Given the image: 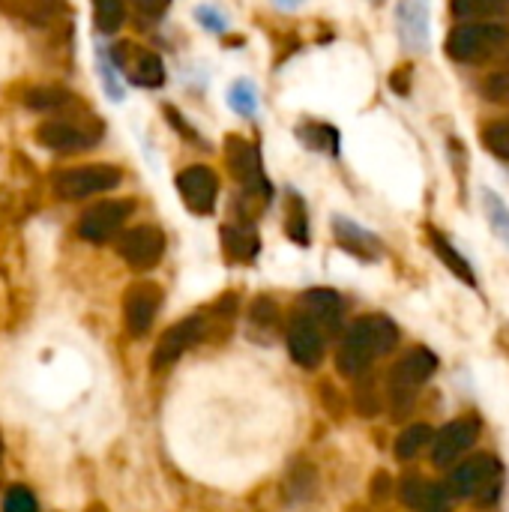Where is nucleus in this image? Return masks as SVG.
I'll use <instances>...</instances> for the list:
<instances>
[{"instance_id": "40", "label": "nucleus", "mask_w": 509, "mask_h": 512, "mask_svg": "<svg viewBox=\"0 0 509 512\" xmlns=\"http://www.w3.org/2000/svg\"><path fill=\"white\" fill-rule=\"evenodd\" d=\"M411 75H414V66H411V63L396 66V72L390 75V87H393L399 96H408V93H411Z\"/></svg>"}, {"instance_id": "9", "label": "nucleus", "mask_w": 509, "mask_h": 512, "mask_svg": "<svg viewBox=\"0 0 509 512\" xmlns=\"http://www.w3.org/2000/svg\"><path fill=\"white\" fill-rule=\"evenodd\" d=\"M135 213L132 198H114V201H99L87 207L78 219V237L87 243H108L111 237L120 234L126 219Z\"/></svg>"}, {"instance_id": "4", "label": "nucleus", "mask_w": 509, "mask_h": 512, "mask_svg": "<svg viewBox=\"0 0 509 512\" xmlns=\"http://www.w3.org/2000/svg\"><path fill=\"white\" fill-rule=\"evenodd\" d=\"M102 138V120L93 117L90 111H57L54 117L42 120L36 126V141L51 150V153H81V150H90L96 147Z\"/></svg>"}, {"instance_id": "42", "label": "nucleus", "mask_w": 509, "mask_h": 512, "mask_svg": "<svg viewBox=\"0 0 509 512\" xmlns=\"http://www.w3.org/2000/svg\"><path fill=\"white\" fill-rule=\"evenodd\" d=\"M390 489H393V480L387 477V474H378L375 480H372V498H387L390 495Z\"/></svg>"}, {"instance_id": "23", "label": "nucleus", "mask_w": 509, "mask_h": 512, "mask_svg": "<svg viewBox=\"0 0 509 512\" xmlns=\"http://www.w3.org/2000/svg\"><path fill=\"white\" fill-rule=\"evenodd\" d=\"M24 105L33 111H42V114H57V111H66L75 105V93H69L66 87H57V84H39L24 93Z\"/></svg>"}, {"instance_id": "34", "label": "nucleus", "mask_w": 509, "mask_h": 512, "mask_svg": "<svg viewBox=\"0 0 509 512\" xmlns=\"http://www.w3.org/2000/svg\"><path fill=\"white\" fill-rule=\"evenodd\" d=\"M96 60H99V75H102V84H105L108 99L120 102V99H123V84L117 81V69H114V63H111V57H108V48H99V51H96Z\"/></svg>"}, {"instance_id": "44", "label": "nucleus", "mask_w": 509, "mask_h": 512, "mask_svg": "<svg viewBox=\"0 0 509 512\" xmlns=\"http://www.w3.org/2000/svg\"><path fill=\"white\" fill-rule=\"evenodd\" d=\"M87 512H105V507H102V504H93Z\"/></svg>"}, {"instance_id": "15", "label": "nucleus", "mask_w": 509, "mask_h": 512, "mask_svg": "<svg viewBox=\"0 0 509 512\" xmlns=\"http://www.w3.org/2000/svg\"><path fill=\"white\" fill-rule=\"evenodd\" d=\"M303 318H309L324 336H336L345 318V300L342 294L330 291V288H312L300 297V312Z\"/></svg>"}, {"instance_id": "36", "label": "nucleus", "mask_w": 509, "mask_h": 512, "mask_svg": "<svg viewBox=\"0 0 509 512\" xmlns=\"http://www.w3.org/2000/svg\"><path fill=\"white\" fill-rule=\"evenodd\" d=\"M3 512H39V507H36V498L30 495V489L12 486L3 498Z\"/></svg>"}, {"instance_id": "16", "label": "nucleus", "mask_w": 509, "mask_h": 512, "mask_svg": "<svg viewBox=\"0 0 509 512\" xmlns=\"http://www.w3.org/2000/svg\"><path fill=\"white\" fill-rule=\"evenodd\" d=\"M324 351H327V336L303 315H294L291 318V327H288V354L297 366L303 369H318L321 360H324Z\"/></svg>"}, {"instance_id": "7", "label": "nucleus", "mask_w": 509, "mask_h": 512, "mask_svg": "<svg viewBox=\"0 0 509 512\" xmlns=\"http://www.w3.org/2000/svg\"><path fill=\"white\" fill-rule=\"evenodd\" d=\"M123 180V171L108 162H93V165H78V168H63L51 177V189L63 201H81L108 189H117Z\"/></svg>"}, {"instance_id": "21", "label": "nucleus", "mask_w": 509, "mask_h": 512, "mask_svg": "<svg viewBox=\"0 0 509 512\" xmlns=\"http://www.w3.org/2000/svg\"><path fill=\"white\" fill-rule=\"evenodd\" d=\"M429 243H432V249H435V255L441 258V264L459 279V282H465V285H471V288H477V273H474V267H471V261L450 243V237H444L438 228H429Z\"/></svg>"}, {"instance_id": "5", "label": "nucleus", "mask_w": 509, "mask_h": 512, "mask_svg": "<svg viewBox=\"0 0 509 512\" xmlns=\"http://www.w3.org/2000/svg\"><path fill=\"white\" fill-rule=\"evenodd\" d=\"M501 480H504L501 459L492 453H474L471 459L453 468L447 486L456 498H468L477 507H492L501 498Z\"/></svg>"}, {"instance_id": "17", "label": "nucleus", "mask_w": 509, "mask_h": 512, "mask_svg": "<svg viewBox=\"0 0 509 512\" xmlns=\"http://www.w3.org/2000/svg\"><path fill=\"white\" fill-rule=\"evenodd\" d=\"M0 9L30 27H57L72 15L66 0H0Z\"/></svg>"}, {"instance_id": "11", "label": "nucleus", "mask_w": 509, "mask_h": 512, "mask_svg": "<svg viewBox=\"0 0 509 512\" xmlns=\"http://www.w3.org/2000/svg\"><path fill=\"white\" fill-rule=\"evenodd\" d=\"M480 438V420L474 414H465L453 423H447L441 432L432 438V465L435 468H450L456 465Z\"/></svg>"}, {"instance_id": "35", "label": "nucleus", "mask_w": 509, "mask_h": 512, "mask_svg": "<svg viewBox=\"0 0 509 512\" xmlns=\"http://www.w3.org/2000/svg\"><path fill=\"white\" fill-rule=\"evenodd\" d=\"M249 321L258 324V327H276L279 321V306L270 300V297H258L249 309Z\"/></svg>"}, {"instance_id": "24", "label": "nucleus", "mask_w": 509, "mask_h": 512, "mask_svg": "<svg viewBox=\"0 0 509 512\" xmlns=\"http://www.w3.org/2000/svg\"><path fill=\"white\" fill-rule=\"evenodd\" d=\"M459 21H498L509 12V0H450Z\"/></svg>"}, {"instance_id": "8", "label": "nucleus", "mask_w": 509, "mask_h": 512, "mask_svg": "<svg viewBox=\"0 0 509 512\" xmlns=\"http://www.w3.org/2000/svg\"><path fill=\"white\" fill-rule=\"evenodd\" d=\"M108 57L120 75H126L135 87H162L165 84V63L156 51L141 48L138 42H117L108 48Z\"/></svg>"}, {"instance_id": "12", "label": "nucleus", "mask_w": 509, "mask_h": 512, "mask_svg": "<svg viewBox=\"0 0 509 512\" xmlns=\"http://www.w3.org/2000/svg\"><path fill=\"white\" fill-rule=\"evenodd\" d=\"M117 252L132 270H150L165 255V234L156 225H135L123 231V237L117 240Z\"/></svg>"}, {"instance_id": "32", "label": "nucleus", "mask_w": 509, "mask_h": 512, "mask_svg": "<svg viewBox=\"0 0 509 512\" xmlns=\"http://www.w3.org/2000/svg\"><path fill=\"white\" fill-rule=\"evenodd\" d=\"M228 105H231L237 114L252 117V114L258 111V90H255V84H252L249 78L234 81L231 90H228Z\"/></svg>"}, {"instance_id": "26", "label": "nucleus", "mask_w": 509, "mask_h": 512, "mask_svg": "<svg viewBox=\"0 0 509 512\" xmlns=\"http://www.w3.org/2000/svg\"><path fill=\"white\" fill-rule=\"evenodd\" d=\"M285 234H288L297 246H309V213H306V201H303L297 192H288Z\"/></svg>"}, {"instance_id": "19", "label": "nucleus", "mask_w": 509, "mask_h": 512, "mask_svg": "<svg viewBox=\"0 0 509 512\" xmlns=\"http://www.w3.org/2000/svg\"><path fill=\"white\" fill-rule=\"evenodd\" d=\"M333 234H336V243L360 261L372 264V261H381V255H384V243L369 228L357 225L354 219L333 216Z\"/></svg>"}, {"instance_id": "13", "label": "nucleus", "mask_w": 509, "mask_h": 512, "mask_svg": "<svg viewBox=\"0 0 509 512\" xmlns=\"http://www.w3.org/2000/svg\"><path fill=\"white\" fill-rule=\"evenodd\" d=\"M177 192L195 216H210L219 198V177L207 165H189L177 174Z\"/></svg>"}, {"instance_id": "41", "label": "nucleus", "mask_w": 509, "mask_h": 512, "mask_svg": "<svg viewBox=\"0 0 509 512\" xmlns=\"http://www.w3.org/2000/svg\"><path fill=\"white\" fill-rule=\"evenodd\" d=\"M132 6L138 9L141 18H162L171 0H132Z\"/></svg>"}, {"instance_id": "39", "label": "nucleus", "mask_w": 509, "mask_h": 512, "mask_svg": "<svg viewBox=\"0 0 509 512\" xmlns=\"http://www.w3.org/2000/svg\"><path fill=\"white\" fill-rule=\"evenodd\" d=\"M195 15H198V21H201L207 30H213V33H225V15H222V12H216L213 6H198V9H195Z\"/></svg>"}, {"instance_id": "3", "label": "nucleus", "mask_w": 509, "mask_h": 512, "mask_svg": "<svg viewBox=\"0 0 509 512\" xmlns=\"http://www.w3.org/2000/svg\"><path fill=\"white\" fill-rule=\"evenodd\" d=\"M435 372H438V357L423 345L399 357V363L387 375V402L396 420H405L414 411L423 384H429Z\"/></svg>"}, {"instance_id": "18", "label": "nucleus", "mask_w": 509, "mask_h": 512, "mask_svg": "<svg viewBox=\"0 0 509 512\" xmlns=\"http://www.w3.org/2000/svg\"><path fill=\"white\" fill-rule=\"evenodd\" d=\"M396 30L408 51L429 48V0H399Z\"/></svg>"}, {"instance_id": "43", "label": "nucleus", "mask_w": 509, "mask_h": 512, "mask_svg": "<svg viewBox=\"0 0 509 512\" xmlns=\"http://www.w3.org/2000/svg\"><path fill=\"white\" fill-rule=\"evenodd\" d=\"M303 0H279V6H300Z\"/></svg>"}, {"instance_id": "27", "label": "nucleus", "mask_w": 509, "mask_h": 512, "mask_svg": "<svg viewBox=\"0 0 509 512\" xmlns=\"http://www.w3.org/2000/svg\"><path fill=\"white\" fill-rule=\"evenodd\" d=\"M480 141H483L486 153H492L495 159L509 162V114L507 117H498V120H489L480 129Z\"/></svg>"}, {"instance_id": "22", "label": "nucleus", "mask_w": 509, "mask_h": 512, "mask_svg": "<svg viewBox=\"0 0 509 512\" xmlns=\"http://www.w3.org/2000/svg\"><path fill=\"white\" fill-rule=\"evenodd\" d=\"M297 138L303 141V147L315 150V153H327V156H339L342 147V135L336 126L321 123V120H306L297 126Z\"/></svg>"}, {"instance_id": "45", "label": "nucleus", "mask_w": 509, "mask_h": 512, "mask_svg": "<svg viewBox=\"0 0 509 512\" xmlns=\"http://www.w3.org/2000/svg\"><path fill=\"white\" fill-rule=\"evenodd\" d=\"M0 459H3V441H0Z\"/></svg>"}, {"instance_id": "1", "label": "nucleus", "mask_w": 509, "mask_h": 512, "mask_svg": "<svg viewBox=\"0 0 509 512\" xmlns=\"http://www.w3.org/2000/svg\"><path fill=\"white\" fill-rule=\"evenodd\" d=\"M399 339H402V333L387 315H363V318H357L345 330L339 354H336L339 375H345V378L366 375L375 360H381V357H387L390 351L399 348Z\"/></svg>"}, {"instance_id": "2", "label": "nucleus", "mask_w": 509, "mask_h": 512, "mask_svg": "<svg viewBox=\"0 0 509 512\" xmlns=\"http://www.w3.org/2000/svg\"><path fill=\"white\" fill-rule=\"evenodd\" d=\"M447 54L456 63H504L509 60V24L498 21H462L447 36Z\"/></svg>"}, {"instance_id": "33", "label": "nucleus", "mask_w": 509, "mask_h": 512, "mask_svg": "<svg viewBox=\"0 0 509 512\" xmlns=\"http://www.w3.org/2000/svg\"><path fill=\"white\" fill-rule=\"evenodd\" d=\"M453 507V492L447 483H426L420 501H417V512H450Z\"/></svg>"}, {"instance_id": "31", "label": "nucleus", "mask_w": 509, "mask_h": 512, "mask_svg": "<svg viewBox=\"0 0 509 512\" xmlns=\"http://www.w3.org/2000/svg\"><path fill=\"white\" fill-rule=\"evenodd\" d=\"M483 207H486V219H489V225H492L495 237H498L501 243H507V246H509V207H507V201H504V198H501L498 192L486 189V192H483Z\"/></svg>"}, {"instance_id": "37", "label": "nucleus", "mask_w": 509, "mask_h": 512, "mask_svg": "<svg viewBox=\"0 0 509 512\" xmlns=\"http://www.w3.org/2000/svg\"><path fill=\"white\" fill-rule=\"evenodd\" d=\"M426 483H429V480H423V477H417V474L405 477V480L399 483V498H402V504L414 510L417 501H420V495H423V489H426Z\"/></svg>"}, {"instance_id": "20", "label": "nucleus", "mask_w": 509, "mask_h": 512, "mask_svg": "<svg viewBox=\"0 0 509 512\" xmlns=\"http://www.w3.org/2000/svg\"><path fill=\"white\" fill-rule=\"evenodd\" d=\"M219 240L222 249L231 261H252L261 249L258 231L249 222H237V225H222L219 228Z\"/></svg>"}, {"instance_id": "29", "label": "nucleus", "mask_w": 509, "mask_h": 512, "mask_svg": "<svg viewBox=\"0 0 509 512\" xmlns=\"http://www.w3.org/2000/svg\"><path fill=\"white\" fill-rule=\"evenodd\" d=\"M354 408L363 414V417H378L381 408H384V396L378 390V381L366 372L357 378V393H354Z\"/></svg>"}, {"instance_id": "14", "label": "nucleus", "mask_w": 509, "mask_h": 512, "mask_svg": "<svg viewBox=\"0 0 509 512\" xmlns=\"http://www.w3.org/2000/svg\"><path fill=\"white\" fill-rule=\"evenodd\" d=\"M201 336H204V318H198V315H189V318H183V321H177L171 330H165L162 333V339L156 342V351H153V369L156 372H162V369H168L171 363H177L189 348H195L198 342H201Z\"/></svg>"}, {"instance_id": "30", "label": "nucleus", "mask_w": 509, "mask_h": 512, "mask_svg": "<svg viewBox=\"0 0 509 512\" xmlns=\"http://www.w3.org/2000/svg\"><path fill=\"white\" fill-rule=\"evenodd\" d=\"M126 21L123 0H93V24L99 33H117Z\"/></svg>"}, {"instance_id": "6", "label": "nucleus", "mask_w": 509, "mask_h": 512, "mask_svg": "<svg viewBox=\"0 0 509 512\" xmlns=\"http://www.w3.org/2000/svg\"><path fill=\"white\" fill-rule=\"evenodd\" d=\"M225 162H228V171L231 177L243 186V195L258 201V204H267L270 195H273V186L264 174V165H261V150L243 138V135H228L225 138Z\"/></svg>"}, {"instance_id": "10", "label": "nucleus", "mask_w": 509, "mask_h": 512, "mask_svg": "<svg viewBox=\"0 0 509 512\" xmlns=\"http://www.w3.org/2000/svg\"><path fill=\"white\" fill-rule=\"evenodd\" d=\"M162 309V288L150 279H141L126 288L123 294V327L129 336L141 339L153 327L156 315Z\"/></svg>"}, {"instance_id": "28", "label": "nucleus", "mask_w": 509, "mask_h": 512, "mask_svg": "<svg viewBox=\"0 0 509 512\" xmlns=\"http://www.w3.org/2000/svg\"><path fill=\"white\" fill-rule=\"evenodd\" d=\"M480 96L495 105H509V60L498 63L492 72L483 75L480 81Z\"/></svg>"}, {"instance_id": "38", "label": "nucleus", "mask_w": 509, "mask_h": 512, "mask_svg": "<svg viewBox=\"0 0 509 512\" xmlns=\"http://www.w3.org/2000/svg\"><path fill=\"white\" fill-rule=\"evenodd\" d=\"M162 111H165V120H168V123H171V126H174V129L180 132V135H186V138H189L192 144H201V147H204V141H201V135L195 132V126H189V123L183 120V114H180V111H177L174 105H165Z\"/></svg>"}, {"instance_id": "25", "label": "nucleus", "mask_w": 509, "mask_h": 512, "mask_svg": "<svg viewBox=\"0 0 509 512\" xmlns=\"http://www.w3.org/2000/svg\"><path fill=\"white\" fill-rule=\"evenodd\" d=\"M432 438H435V432H432L429 423H414V426H408V429L396 438V459H399V462L417 459L420 450L432 444Z\"/></svg>"}]
</instances>
